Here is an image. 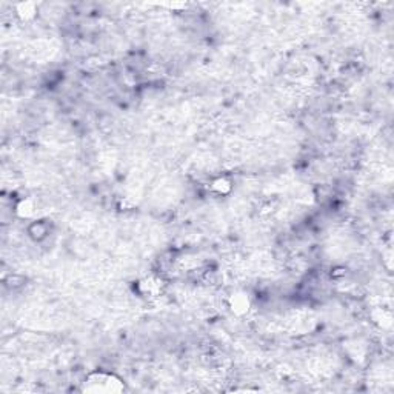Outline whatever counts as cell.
Listing matches in <instances>:
<instances>
[{
  "instance_id": "1",
  "label": "cell",
  "mask_w": 394,
  "mask_h": 394,
  "mask_svg": "<svg viewBox=\"0 0 394 394\" xmlns=\"http://www.w3.org/2000/svg\"><path fill=\"white\" fill-rule=\"evenodd\" d=\"M123 390L125 385L117 376L104 371L90 374L83 382V391L90 393H119Z\"/></svg>"
},
{
  "instance_id": "2",
  "label": "cell",
  "mask_w": 394,
  "mask_h": 394,
  "mask_svg": "<svg viewBox=\"0 0 394 394\" xmlns=\"http://www.w3.org/2000/svg\"><path fill=\"white\" fill-rule=\"evenodd\" d=\"M228 303H230L231 311L237 316L247 314L251 308V300L245 293H234L230 297V300H228Z\"/></svg>"
},
{
  "instance_id": "3",
  "label": "cell",
  "mask_w": 394,
  "mask_h": 394,
  "mask_svg": "<svg viewBox=\"0 0 394 394\" xmlns=\"http://www.w3.org/2000/svg\"><path fill=\"white\" fill-rule=\"evenodd\" d=\"M16 213L20 215V217L23 219H30L33 217V215L36 214V203L34 200L31 199H23L17 203V207H16Z\"/></svg>"
},
{
  "instance_id": "4",
  "label": "cell",
  "mask_w": 394,
  "mask_h": 394,
  "mask_svg": "<svg viewBox=\"0 0 394 394\" xmlns=\"http://www.w3.org/2000/svg\"><path fill=\"white\" fill-rule=\"evenodd\" d=\"M36 3H31V2H23V3H19L16 6V11H17V14L23 19V20H28V19H33L36 16Z\"/></svg>"
},
{
  "instance_id": "5",
  "label": "cell",
  "mask_w": 394,
  "mask_h": 394,
  "mask_svg": "<svg viewBox=\"0 0 394 394\" xmlns=\"http://www.w3.org/2000/svg\"><path fill=\"white\" fill-rule=\"evenodd\" d=\"M233 188V183L230 179H226V177H219V179H215L213 182V189L214 191H217L219 194H226L230 193Z\"/></svg>"
},
{
  "instance_id": "6",
  "label": "cell",
  "mask_w": 394,
  "mask_h": 394,
  "mask_svg": "<svg viewBox=\"0 0 394 394\" xmlns=\"http://www.w3.org/2000/svg\"><path fill=\"white\" fill-rule=\"evenodd\" d=\"M30 234L36 239V240H40L42 237L46 236V225H43L42 222H36L31 225L30 228Z\"/></svg>"
}]
</instances>
